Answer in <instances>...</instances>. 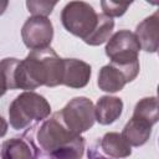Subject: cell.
Returning <instances> with one entry per match:
<instances>
[{
    "label": "cell",
    "mask_w": 159,
    "mask_h": 159,
    "mask_svg": "<svg viewBox=\"0 0 159 159\" xmlns=\"http://www.w3.org/2000/svg\"><path fill=\"white\" fill-rule=\"evenodd\" d=\"M62 75L63 58L51 47L32 50L16 67V89L32 91L40 86L56 87L62 84Z\"/></svg>",
    "instance_id": "1"
},
{
    "label": "cell",
    "mask_w": 159,
    "mask_h": 159,
    "mask_svg": "<svg viewBox=\"0 0 159 159\" xmlns=\"http://www.w3.org/2000/svg\"><path fill=\"white\" fill-rule=\"evenodd\" d=\"M37 140L42 149L56 159H81L84 153V139L66 128L58 112L42 123L37 132Z\"/></svg>",
    "instance_id": "2"
},
{
    "label": "cell",
    "mask_w": 159,
    "mask_h": 159,
    "mask_svg": "<svg viewBox=\"0 0 159 159\" xmlns=\"http://www.w3.org/2000/svg\"><path fill=\"white\" fill-rule=\"evenodd\" d=\"M51 113V106L47 99L34 92L25 91L20 93L9 107L10 125L16 129H24L32 120H42Z\"/></svg>",
    "instance_id": "3"
},
{
    "label": "cell",
    "mask_w": 159,
    "mask_h": 159,
    "mask_svg": "<svg viewBox=\"0 0 159 159\" xmlns=\"http://www.w3.org/2000/svg\"><path fill=\"white\" fill-rule=\"evenodd\" d=\"M98 14L84 1H70L61 11V22L72 35L84 40L96 27Z\"/></svg>",
    "instance_id": "4"
},
{
    "label": "cell",
    "mask_w": 159,
    "mask_h": 159,
    "mask_svg": "<svg viewBox=\"0 0 159 159\" xmlns=\"http://www.w3.org/2000/svg\"><path fill=\"white\" fill-rule=\"evenodd\" d=\"M58 116L66 128L78 135L92 128L96 120L93 102L87 97L72 98L58 112Z\"/></svg>",
    "instance_id": "5"
},
{
    "label": "cell",
    "mask_w": 159,
    "mask_h": 159,
    "mask_svg": "<svg viewBox=\"0 0 159 159\" xmlns=\"http://www.w3.org/2000/svg\"><path fill=\"white\" fill-rule=\"evenodd\" d=\"M140 46L134 32L129 30H119L113 34L106 45V55L112 63L119 66H129L139 63L138 53Z\"/></svg>",
    "instance_id": "6"
},
{
    "label": "cell",
    "mask_w": 159,
    "mask_h": 159,
    "mask_svg": "<svg viewBox=\"0 0 159 159\" xmlns=\"http://www.w3.org/2000/svg\"><path fill=\"white\" fill-rule=\"evenodd\" d=\"M139 73V63L129 66H119L109 62L103 66L98 73L97 84L101 91L116 93L124 88L128 82H132Z\"/></svg>",
    "instance_id": "7"
},
{
    "label": "cell",
    "mask_w": 159,
    "mask_h": 159,
    "mask_svg": "<svg viewBox=\"0 0 159 159\" xmlns=\"http://www.w3.org/2000/svg\"><path fill=\"white\" fill-rule=\"evenodd\" d=\"M21 37L26 47L32 50H41L50 47L53 39V26L48 17L31 16L21 29Z\"/></svg>",
    "instance_id": "8"
},
{
    "label": "cell",
    "mask_w": 159,
    "mask_h": 159,
    "mask_svg": "<svg viewBox=\"0 0 159 159\" xmlns=\"http://www.w3.org/2000/svg\"><path fill=\"white\" fill-rule=\"evenodd\" d=\"M91 66L78 58H63L62 84L70 88H83L89 82Z\"/></svg>",
    "instance_id": "9"
},
{
    "label": "cell",
    "mask_w": 159,
    "mask_h": 159,
    "mask_svg": "<svg viewBox=\"0 0 159 159\" xmlns=\"http://www.w3.org/2000/svg\"><path fill=\"white\" fill-rule=\"evenodd\" d=\"M158 31H159V14L155 11L153 15L145 17L135 29V37L140 50L145 52H157L158 50Z\"/></svg>",
    "instance_id": "10"
},
{
    "label": "cell",
    "mask_w": 159,
    "mask_h": 159,
    "mask_svg": "<svg viewBox=\"0 0 159 159\" xmlns=\"http://www.w3.org/2000/svg\"><path fill=\"white\" fill-rule=\"evenodd\" d=\"M123 112V101L113 96H102L94 106L96 120L102 125L114 123Z\"/></svg>",
    "instance_id": "11"
},
{
    "label": "cell",
    "mask_w": 159,
    "mask_h": 159,
    "mask_svg": "<svg viewBox=\"0 0 159 159\" xmlns=\"http://www.w3.org/2000/svg\"><path fill=\"white\" fill-rule=\"evenodd\" d=\"M152 124L142 118L132 116L122 130V137L130 147H142L152 135Z\"/></svg>",
    "instance_id": "12"
},
{
    "label": "cell",
    "mask_w": 159,
    "mask_h": 159,
    "mask_svg": "<svg viewBox=\"0 0 159 159\" xmlns=\"http://www.w3.org/2000/svg\"><path fill=\"white\" fill-rule=\"evenodd\" d=\"M1 159H36V149L24 138H12L4 142Z\"/></svg>",
    "instance_id": "13"
},
{
    "label": "cell",
    "mask_w": 159,
    "mask_h": 159,
    "mask_svg": "<svg viewBox=\"0 0 159 159\" xmlns=\"http://www.w3.org/2000/svg\"><path fill=\"white\" fill-rule=\"evenodd\" d=\"M102 152L113 159H119V158H127L132 154V148L130 145L125 142V139L122 137V134L116 133V132H109L106 133L101 142H99Z\"/></svg>",
    "instance_id": "14"
},
{
    "label": "cell",
    "mask_w": 159,
    "mask_h": 159,
    "mask_svg": "<svg viewBox=\"0 0 159 159\" xmlns=\"http://www.w3.org/2000/svg\"><path fill=\"white\" fill-rule=\"evenodd\" d=\"M114 27V20L106 16L104 14H98V21L94 30L83 40L89 46H99L108 41Z\"/></svg>",
    "instance_id": "15"
},
{
    "label": "cell",
    "mask_w": 159,
    "mask_h": 159,
    "mask_svg": "<svg viewBox=\"0 0 159 159\" xmlns=\"http://www.w3.org/2000/svg\"><path fill=\"white\" fill-rule=\"evenodd\" d=\"M134 117L142 118L154 125L158 122V99L157 97H145L142 98L134 108Z\"/></svg>",
    "instance_id": "16"
},
{
    "label": "cell",
    "mask_w": 159,
    "mask_h": 159,
    "mask_svg": "<svg viewBox=\"0 0 159 159\" xmlns=\"http://www.w3.org/2000/svg\"><path fill=\"white\" fill-rule=\"evenodd\" d=\"M26 6L29 12L32 14V16H42V17H47L53 7L56 6V1H43V0H29L26 1Z\"/></svg>",
    "instance_id": "17"
},
{
    "label": "cell",
    "mask_w": 159,
    "mask_h": 159,
    "mask_svg": "<svg viewBox=\"0 0 159 159\" xmlns=\"http://www.w3.org/2000/svg\"><path fill=\"white\" fill-rule=\"evenodd\" d=\"M101 6L103 14L108 17H119L124 15L127 9L130 6V2H120V1H101Z\"/></svg>",
    "instance_id": "18"
},
{
    "label": "cell",
    "mask_w": 159,
    "mask_h": 159,
    "mask_svg": "<svg viewBox=\"0 0 159 159\" xmlns=\"http://www.w3.org/2000/svg\"><path fill=\"white\" fill-rule=\"evenodd\" d=\"M88 158H89V159H107V158H104L101 153H98V150L94 149V148H91V149L88 150Z\"/></svg>",
    "instance_id": "19"
},
{
    "label": "cell",
    "mask_w": 159,
    "mask_h": 159,
    "mask_svg": "<svg viewBox=\"0 0 159 159\" xmlns=\"http://www.w3.org/2000/svg\"><path fill=\"white\" fill-rule=\"evenodd\" d=\"M7 122L0 116V138H2L7 133Z\"/></svg>",
    "instance_id": "20"
},
{
    "label": "cell",
    "mask_w": 159,
    "mask_h": 159,
    "mask_svg": "<svg viewBox=\"0 0 159 159\" xmlns=\"http://www.w3.org/2000/svg\"><path fill=\"white\" fill-rule=\"evenodd\" d=\"M7 5H9V1H6V0H0V15H2V14L5 12Z\"/></svg>",
    "instance_id": "21"
},
{
    "label": "cell",
    "mask_w": 159,
    "mask_h": 159,
    "mask_svg": "<svg viewBox=\"0 0 159 159\" xmlns=\"http://www.w3.org/2000/svg\"><path fill=\"white\" fill-rule=\"evenodd\" d=\"M6 91H7V88L5 87V84L2 83V81L0 80V97H1V96H4Z\"/></svg>",
    "instance_id": "22"
}]
</instances>
